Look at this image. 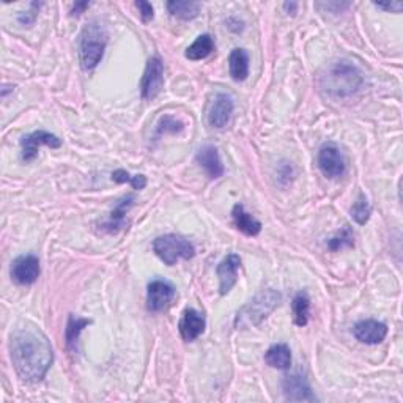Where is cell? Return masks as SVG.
<instances>
[{"label":"cell","instance_id":"6da1fadb","mask_svg":"<svg viewBox=\"0 0 403 403\" xmlns=\"http://www.w3.org/2000/svg\"><path fill=\"white\" fill-rule=\"evenodd\" d=\"M10 355L19 377L29 383L43 380L54 361L51 342L37 328H24L11 334Z\"/></svg>","mask_w":403,"mask_h":403},{"label":"cell","instance_id":"7a4b0ae2","mask_svg":"<svg viewBox=\"0 0 403 403\" xmlns=\"http://www.w3.org/2000/svg\"><path fill=\"white\" fill-rule=\"evenodd\" d=\"M364 76L361 69L350 62H337L322 76L320 86L332 98H348L363 87Z\"/></svg>","mask_w":403,"mask_h":403},{"label":"cell","instance_id":"3957f363","mask_svg":"<svg viewBox=\"0 0 403 403\" xmlns=\"http://www.w3.org/2000/svg\"><path fill=\"white\" fill-rule=\"evenodd\" d=\"M280 302V293L276 292L273 288L261 290L254 298L244 304V306L238 310L235 317V328L237 329H246L257 327L263 320L270 317L274 309L279 306Z\"/></svg>","mask_w":403,"mask_h":403},{"label":"cell","instance_id":"277c9868","mask_svg":"<svg viewBox=\"0 0 403 403\" xmlns=\"http://www.w3.org/2000/svg\"><path fill=\"white\" fill-rule=\"evenodd\" d=\"M106 46H108V32L98 23H90L84 27L79 41V60L84 72H91L101 62Z\"/></svg>","mask_w":403,"mask_h":403},{"label":"cell","instance_id":"5b68a950","mask_svg":"<svg viewBox=\"0 0 403 403\" xmlns=\"http://www.w3.org/2000/svg\"><path fill=\"white\" fill-rule=\"evenodd\" d=\"M153 251L166 265L174 266L180 259L191 260L195 256L194 244L181 235L167 233L153 242Z\"/></svg>","mask_w":403,"mask_h":403},{"label":"cell","instance_id":"8992f818","mask_svg":"<svg viewBox=\"0 0 403 403\" xmlns=\"http://www.w3.org/2000/svg\"><path fill=\"white\" fill-rule=\"evenodd\" d=\"M318 169L328 178H341L346 171V161L341 148L334 142H327L318 150Z\"/></svg>","mask_w":403,"mask_h":403},{"label":"cell","instance_id":"52a82bcc","mask_svg":"<svg viewBox=\"0 0 403 403\" xmlns=\"http://www.w3.org/2000/svg\"><path fill=\"white\" fill-rule=\"evenodd\" d=\"M162 87H164V63L158 55H153L147 62L142 81H140V93L144 100L150 101L161 93Z\"/></svg>","mask_w":403,"mask_h":403},{"label":"cell","instance_id":"ba28073f","mask_svg":"<svg viewBox=\"0 0 403 403\" xmlns=\"http://www.w3.org/2000/svg\"><path fill=\"white\" fill-rule=\"evenodd\" d=\"M175 298V287L169 280L153 279L147 288V307L150 312H161Z\"/></svg>","mask_w":403,"mask_h":403},{"label":"cell","instance_id":"9c48e42d","mask_svg":"<svg viewBox=\"0 0 403 403\" xmlns=\"http://www.w3.org/2000/svg\"><path fill=\"white\" fill-rule=\"evenodd\" d=\"M40 260L38 257L27 254V256H21L11 263L10 274L11 279L19 285H32L40 278Z\"/></svg>","mask_w":403,"mask_h":403},{"label":"cell","instance_id":"30bf717a","mask_svg":"<svg viewBox=\"0 0 403 403\" xmlns=\"http://www.w3.org/2000/svg\"><path fill=\"white\" fill-rule=\"evenodd\" d=\"M41 145L51 147V148H60L62 140L47 131H35L27 134L21 139V148H23V161L30 162L38 157V150Z\"/></svg>","mask_w":403,"mask_h":403},{"label":"cell","instance_id":"8fae6325","mask_svg":"<svg viewBox=\"0 0 403 403\" xmlns=\"http://www.w3.org/2000/svg\"><path fill=\"white\" fill-rule=\"evenodd\" d=\"M285 399L290 402H317L315 394L310 389L307 380L300 373L287 375L282 380Z\"/></svg>","mask_w":403,"mask_h":403},{"label":"cell","instance_id":"7c38bea8","mask_svg":"<svg viewBox=\"0 0 403 403\" xmlns=\"http://www.w3.org/2000/svg\"><path fill=\"white\" fill-rule=\"evenodd\" d=\"M233 108H235V103L229 93H217L208 112L210 126L216 130H222L224 126H227L233 114Z\"/></svg>","mask_w":403,"mask_h":403},{"label":"cell","instance_id":"4fadbf2b","mask_svg":"<svg viewBox=\"0 0 403 403\" xmlns=\"http://www.w3.org/2000/svg\"><path fill=\"white\" fill-rule=\"evenodd\" d=\"M242 266V259L237 254H229L221 263L217 265V278H219V293L227 295L235 287L238 279V270Z\"/></svg>","mask_w":403,"mask_h":403},{"label":"cell","instance_id":"5bb4252c","mask_svg":"<svg viewBox=\"0 0 403 403\" xmlns=\"http://www.w3.org/2000/svg\"><path fill=\"white\" fill-rule=\"evenodd\" d=\"M353 334L359 342L365 345H377L385 341V337L387 336V327L378 320H363L355 324Z\"/></svg>","mask_w":403,"mask_h":403},{"label":"cell","instance_id":"9a60e30c","mask_svg":"<svg viewBox=\"0 0 403 403\" xmlns=\"http://www.w3.org/2000/svg\"><path fill=\"white\" fill-rule=\"evenodd\" d=\"M205 324L207 323H205V317L202 312L193 307L186 309L178 323V329L183 341L193 342L197 337H200L205 331Z\"/></svg>","mask_w":403,"mask_h":403},{"label":"cell","instance_id":"2e32d148","mask_svg":"<svg viewBox=\"0 0 403 403\" xmlns=\"http://www.w3.org/2000/svg\"><path fill=\"white\" fill-rule=\"evenodd\" d=\"M195 161L199 166L205 169L210 178H219L224 175V164L219 157V152L215 145H203L199 152H197Z\"/></svg>","mask_w":403,"mask_h":403},{"label":"cell","instance_id":"e0dca14e","mask_svg":"<svg viewBox=\"0 0 403 403\" xmlns=\"http://www.w3.org/2000/svg\"><path fill=\"white\" fill-rule=\"evenodd\" d=\"M232 217L235 227L247 237H257L261 232V222L251 213H247L242 203H237L235 207H233Z\"/></svg>","mask_w":403,"mask_h":403},{"label":"cell","instance_id":"ac0fdd59","mask_svg":"<svg viewBox=\"0 0 403 403\" xmlns=\"http://www.w3.org/2000/svg\"><path fill=\"white\" fill-rule=\"evenodd\" d=\"M134 200H136L134 195H126L122 200H118L108 221L101 224V229L108 233H117L120 229H125L126 213L134 205Z\"/></svg>","mask_w":403,"mask_h":403},{"label":"cell","instance_id":"d6986e66","mask_svg":"<svg viewBox=\"0 0 403 403\" xmlns=\"http://www.w3.org/2000/svg\"><path fill=\"white\" fill-rule=\"evenodd\" d=\"M229 72L233 81H246L249 76V55L244 49H233L229 55Z\"/></svg>","mask_w":403,"mask_h":403},{"label":"cell","instance_id":"ffe728a7","mask_svg":"<svg viewBox=\"0 0 403 403\" xmlns=\"http://www.w3.org/2000/svg\"><path fill=\"white\" fill-rule=\"evenodd\" d=\"M265 363L273 369L288 370L292 365V351L285 344H276L265 353Z\"/></svg>","mask_w":403,"mask_h":403},{"label":"cell","instance_id":"44dd1931","mask_svg":"<svg viewBox=\"0 0 403 403\" xmlns=\"http://www.w3.org/2000/svg\"><path fill=\"white\" fill-rule=\"evenodd\" d=\"M213 51H215L213 37H211V35H208V33H203V35H200V37H197L194 43L186 49L185 55H186V59L197 62V60L207 59Z\"/></svg>","mask_w":403,"mask_h":403},{"label":"cell","instance_id":"7402d4cb","mask_svg":"<svg viewBox=\"0 0 403 403\" xmlns=\"http://www.w3.org/2000/svg\"><path fill=\"white\" fill-rule=\"evenodd\" d=\"M167 10L175 18L181 21H191L199 16L200 4L189 2V0H171V2H167Z\"/></svg>","mask_w":403,"mask_h":403},{"label":"cell","instance_id":"603a6c76","mask_svg":"<svg viewBox=\"0 0 403 403\" xmlns=\"http://www.w3.org/2000/svg\"><path fill=\"white\" fill-rule=\"evenodd\" d=\"M292 310H293L295 324H298L301 328L306 327L310 314V300L306 292H300L298 295H295L292 302Z\"/></svg>","mask_w":403,"mask_h":403},{"label":"cell","instance_id":"cb8c5ba5","mask_svg":"<svg viewBox=\"0 0 403 403\" xmlns=\"http://www.w3.org/2000/svg\"><path fill=\"white\" fill-rule=\"evenodd\" d=\"M90 323H91V322L87 320V318H79V317L69 315L68 324H67V331H65L68 348L76 350V345H77V341H79L81 332L84 331V328L89 327Z\"/></svg>","mask_w":403,"mask_h":403},{"label":"cell","instance_id":"d4e9b609","mask_svg":"<svg viewBox=\"0 0 403 403\" xmlns=\"http://www.w3.org/2000/svg\"><path fill=\"white\" fill-rule=\"evenodd\" d=\"M353 244H355V235H353V232L348 225H345V227L339 230L334 237H331L328 239V249L332 252L342 251L345 247H351Z\"/></svg>","mask_w":403,"mask_h":403},{"label":"cell","instance_id":"484cf974","mask_svg":"<svg viewBox=\"0 0 403 403\" xmlns=\"http://www.w3.org/2000/svg\"><path fill=\"white\" fill-rule=\"evenodd\" d=\"M370 213H372V207L369 200L365 199L364 194H359L358 200L353 203L351 207V217L355 219L359 225H364L367 221H369Z\"/></svg>","mask_w":403,"mask_h":403},{"label":"cell","instance_id":"4316f807","mask_svg":"<svg viewBox=\"0 0 403 403\" xmlns=\"http://www.w3.org/2000/svg\"><path fill=\"white\" fill-rule=\"evenodd\" d=\"M112 180L115 183H130L134 189H144L147 186V176L144 175H131L123 169L112 172Z\"/></svg>","mask_w":403,"mask_h":403},{"label":"cell","instance_id":"83f0119b","mask_svg":"<svg viewBox=\"0 0 403 403\" xmlns=\"http://www.w3.org/2000/svg\"><path fill=\"white\" fill-rule=\"evenodd\" d=\"M183 128H185V125H183L180 120H176L174 117H162L159 120V125L157 128V134H175V132H180Z\"/></svg>","mask_w":403,"mask_h":403},{"label":"cell","instance_id":"f1b7e54d","mask_svg":"<svg viewBox=\"0 0 403 403\" xmlns=\"http://www.w3.org/2000/svg\"><path fill=\"white\" fill-rule=\"evenodd\" d=\"M32 6V10L30 11H27V13H19V16H18V21L23 25H30L35 23V19H37L38 16V11H40V6L41 4H37V2H33L30 4Z\"/></svg>","mask_w":403,"mask_h":403},{"label":"cell","instance_id":"f546056e","mask_svg":"<svg viewBox=\"0 0 403 403\" xmlns=\"http://www.w3.org/2000/svg\"><path fill=\"white\" fill-rule=\"evenodd\" d=\"M136 6L139 8L140 18H142L144 23H150V21L154 16V10H153L152 4L150 2H144V0H139V2H136Z\"/></svg>","mask_w":403,"mask_h":403},{"label":"cell","instance_id":"4dcf8cb0","mask_svg":"<svg viewBox=\"0 0 403 403\" xmlns=\"http://www.w3.org/2000/svg\"><path fill=\"white\" fill-rule=\"evenodd\" d=\"M377 8L386 10V11H392V13H400L403 8L402 2H391V4H375Z\"/></svg>","mask_w":403,"mask_h":403},{"label":"cell","instance_id":"1f68e13d","mask_svg":"<svg viewBox=\"0 0 403 403\" xmlns=\"http://www.w3.org/2000/svg\"><path fill=\"white\" fill-rule=\"evenodd\" d=\"M90 5H91L90 2H81V4H76V5L73 6V10H72V16H79L84 10L89 8Z\"/></svg>","mask_w":403,"mask_h":403},{"label":"cell","instance_id":"d6a6232c","mask_svg":"<svg viewBox=\"0 0 403 403\" xmlns=\"http://www.w3.org/2000/svg\"><path fill=\"white\" fill-rule=\"evenodd\" d=\"M284 8H285L288 13H292V15H295L296 8H298V4H296V2H290V4L285 2V4H284Z\"/></svg>","mask_w":403,"mask_h":403}]
</instances>
